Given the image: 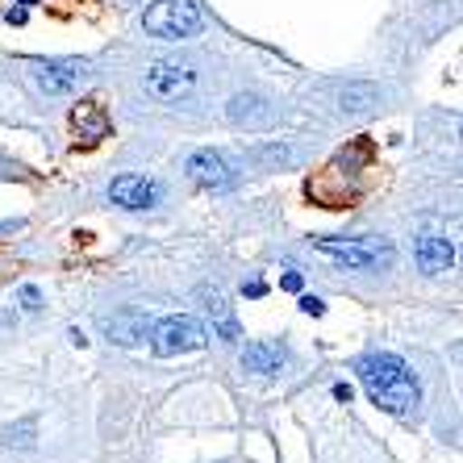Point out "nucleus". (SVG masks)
Returning <instances> with one entry per match:
<instances>
[{
	"label": "nucleus",
	"instance_id": "2eb2a0df",
	"mask_svg": "<svg viewBox=\"0 0 463 463\" xmlns=\"http://www.w3.org/2000/svg\"><path fill=\"white\" fill-rule=\"evenodd\" d=\"M376 100H380L376 84H346L343 97H338V109H343V113H364V109H372Z\"/></svg>",
	"mask_w": 463,
	"mask_h": 463
},
{
	"label": "nucleus",
	"instance_id": "6e6552de",
	"mask_svg": "<svg viewBox=\"0 0 463 463\" xmlns=\"http://www.w3.org/2000/svg\"><path fill=\"white\" fill-rule=\"evenodd\" d=\"M184 172H188V180L193 184L213 188V193L234 188V167L226 163V155H217V151H193L188 159H184Z\"/></svg>",
	"mask_w": 463,
	"mask_h": 463
},
{
	"label": "nucleus",
	"instance_id": "f8f14e48",
	"mask_svg": "<svg viewBox=\"0 0 463 463\" xmlns=\"http://www.w3.org/2000/svg\"><path fill=\"white\" fill-rule=\"evenodd\" d=\"M288 367V346L276 343V338H259L242 351V372L247 376H280Z\"/></svg>",
	"mask_w": 463,
	"mask_h": 463
},
{
	"label": "nucleus",
	"instance_id": "f3484780",
	"mask_svg": "<svg viewBox=\"0 0 463 463\" xmlns=\"http://www.w3.org/2000/svg\"><path fill=\"white\" fill-rule=\"evenodd\" d=\"M17 301H22L25 313H38V309H43V292H38V284H22V288H17Z\"/></svg>",
	"mask_w": 463,
	"mask_h": 463
},
{
	"label": "nucleus",
	"instance_id": "aec40b11",
	"mask_svg": "<svg viewBox=\"0 0 463 463\" xmlns=\"http://www.w3.org/2000/svg\"><path fill=\"white\" fill-rule=\"evenodd\" d=\"M5 22H9V25H22L25 22V9H9V13H5Z\"/></svg>",
	"mask_w": 463,
	"mask_h": 463
},
{
	"label": "nucleus",
	"instance_id": "6ab92c4d",
	"mask_svg": "<svg viewBox=\"0 0 463 463\" xmlns=\"http://www.w3.org/2000/svg\"><path fill=\"white\" fill-rule=\"evenodd\" d=\"M284 288H288V292H301V276H297V271H288V276H284Z\"/></svg>",
	"mask_w": 463,
	"mask_h": 463
},
{
	"label": "nucleus",
	"instance_id": "dca6fc26",
	"mask_svg": "<svg viewBox=\"0 0 463 463\" xmlns=\"http://www.w3.org/2000/svg\"><path fill=\"white\" fill-rule=\"evenodd\" d=\"M33 434H38V418H25L5 430V447H9V451H33V447H38Z\"/></svg>",
	"mask_w": 463,
	"mask_h": 463
},
{
	"label": "nucleus",
	"instance_id": "20e7f679",
	"mask_svg": "<svg viewBox=\"0 0 463 463\" xmlns=\"http://www.w3.org/2000/svg\"><path fill=\"white\" fill-rule=\"evenodd\" d=\"M313 247L322 255L346 263L351 271H388L392 268V247L380 238H317Z\"/></svg>",
	"mask_w": 463,
	"mask_h": 463
},
{
	"label": "nucleus",
	"instance_id": "39448f33",
	"mask_svg": "<svg viewBox=\"0 0 463 463\" xmlns=\"http://www.w3.org/2000/svg\"><path fill=\"white\" fill-rule=\"evenodd\" d=\"M30 76L46 97H71V92L92 76V67H88L84 59H46V63L30 67Z\"/></svg>",
	"mask_w": 463,
	"mask_h": 463
},
{
	"label": "nucleus",
	"instance_id": "ddd939ff",
	"mask_svg": "<svg viewBox=\"0 0 463 463\" xmlns=\"http://www.w3.org/2000/svg\"><path fill=\"white\" fill-rule=\"evenodd\" d=\"M205 313L213 317V335L222 338V343L234 346L238 338H242V330H238V317L234 309H230V301L222 297V292H205Z\"/></svg>",
	"mask_w": 463,
	"mask_h": 463
},
{
	"label": "nucleus",
	"instance_id": "f257e3e1",
	"mask_svg": "<svg viewBox=\"0 0 463 463\" xmlns=\"http://www.w3.org/2000/svg\"><path fill=\"white\" fill-rule=\"evenodd\" d=\"M355 372H359L364 392L372 397V405H380L384 413L405 418V421L418 418L421 384H418V376H413V367L401 355H392V351H372V355H364L355 364Z\"/></svg>",
	"mask_w": 463,
	"mask_h": 463
},
{
	"label": "nucleus",
	"instance_id": "412c9836",
	"mask_svg": "<svg viewBox=\"0 0 463 463\" xmlns=\"http://www.w3.org/2000/svg\"><path fill=\"white\" fill-rule=\"evenodd\" d=\"M263 292H268V288H263V280H250L247 284V297H263Z\"/></svg>",
	"mask_w": 463,
	"mask_h": 463
},
{
	"label": "nucleus",
	"instance_id": "1a4fd4ad",
	"mask_svg": "<svg viewBox=\"0 0 463 463\" xmlns=\"http://www.w3.org/2000/svg\"><path fill=\"white\" fill-rule=\"evenodd\" d=\"M100 330H105L109 343H118V346H142L146 335H151V317L142 309H118V313H109V317H100Z\"/></svg>",
	"mask_w": 463,
	"mask_h": 463
},
{
	"label": "nucleus",
	"instance_id": "423d86ee",
	"mask_svg": "<svg viewBox=\"0 0 463 463\" xmlns=\"http://www.w3.org/2000/svg\"><path fill=\"white\" fill-rule=\"evenodd\" d=\"M146 92L155 100H184L196 92V71L188 63H151L146 67Z\"/></svg>",
	"mask_w": 463,
	"mask_h": 463
},
{
	"label": "nucleus",
	"instance_id": "4be33fe9",
	"mask_svg": "<svg viewBox=\"0 0 463 463\" xmlns=\"http://www.w3.org/2000/svg\"><path fill=\"white\" fill-rule=\"evenodd\" d=\"M335 397L338 401H351V384H335Z\"/></svg>",
	"mask_w": 463,
	"mask_h": 463
},
{
	"label": "nucleus",
	"instance_id": "f03ea898",
	"mask_svg": "<svg viewBox=\"0 0 463 463\" xmlns=\"http://www.w3.org/2000/svg\"><path fill=\"white\" fill-rule=\"evenodd\" d=\"M151 351L159 359H175V355H193L209 343V330L196 322L193 313H172L163 322H151Z\"/></svg>",
	"mask_w": 463,
	"mask_h": 463
},
{
	"label": "nucleus",
	"instance_id": "5701e85b",
	"mask_svg": "<svg viewBox=\"0 0 463 463\" xmlns=\"http://www.w3.org/2000/svg\"><path fill=\"white\" fill-rule=\"evenodd\" d=\"M25 5H30V0H25Z\"/></svg>",
	"mask_w": 463,
	"mask_h": 463
},
{
	"label": "nucleus",
	"instance_id": "4468645a",
	"mask_svg": "<svg viewBox=\"0 0 463 463\" xmlns=\"http://www.w3.org/2000/svg\"><path fill=\"white\" fill-rule=\"evenodd\" d=\"M71 121H76V129H80V138H84V142H100L109 134L105 113H100L92 100H88V105H80L76 113H71Z\"/></svg>",
	"mask_w": 463,
	"mask_h": 463
},
{
	"label": "nucleus",
	"instance_id": "9b49d317",
	"mask_svg": "<svg viewBox=\"0 0 463 463\" xmlns=\"http://www.w3.org/2000/svg\"><path fill=\"white\" fill-rule=\"evenodd\" d=\"M226 118L238 129H268V126H276V105L268 97H259V92H238L226 105Z\"/></svg>",
	"mask_w": 463,
	"mask_h": 463
},
{
	"label": "nucleus",
	"instance_id": "7ed1b4c3",
	"mask_svg": "<svg viewBox=\"0 0 463 463\" xmlns=\"http://www.w3.org/2000/svg\"><path fill=\"white\" fill-rule=\"evenodd\" d=\"M201 25H205V17L193 0H155L142 13V30L155 33V38H175V43L201 33Z\"/></svg>",
	"mask_w": 463,
	"mask_h": 463
},
{
	"label": "nucleus",
	"instance_id": "a211bd4d",
	"mask_svg": "<svg viewBox=\"0 0 463 463\" xmlns=\"http://www.w3.org/2000/svg\"><path fill=\"white\" fill-rule=\"evenodd\" d=\"M301 313H309V317H322L326 301H322V297H301Z\"/></svg>",
	"mask_w": 463,
	"mask_h": 463
},
{
	"label": "nucleus",
	"instance_id": "0eeeda50",
	"mask_svg": "<svg viewBox=\"0 0 463 463\" xmlns=\"http://www.w3.org/2000/svg\"><path fill=\"white\" fill-rule=\"evenodd\" d=\"M109 201L121 209H129V213H142V209H155L163 201V184L151 180V175H118V180L109 184Z\"/></svg>",
	"mask_w": 463,
	"mask_h": 463
},
{
	"label": "nucleus",
	"instance_id": "9d476101",
	"mask_svg": "<svg viewBox=\"0 0 463 463\" xmlns=\"http://www.w3.org/2000/svg\"><path fill=\"white\" fill-rule=\"evenodd\" d=\"M413 263H418L421 276H442V271H451L455 263V242L447 234H418L413 242Z\"/></svg>",
	"mask_w": 463,
	"mask_h": 463
}]
</instances>
